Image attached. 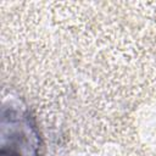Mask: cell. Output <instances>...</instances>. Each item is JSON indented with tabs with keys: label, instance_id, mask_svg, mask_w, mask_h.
<instances>
[{
	"label": "cell",
	"instance_id": "6da1fadb",
	"mask_svg": "<svg viewBox=\"0 0 156 156\" xmlns=\"http://www.w3.org/2000/svg\"><path fill=\"white\" fill-rule=\"evenodd\" d=\"M9 128L4 126L2 156H38L39 135L26 111L10 110Z\"/></svg>",
	"mask_w": 156,
	"mask_h": 156
}]
</instances>
